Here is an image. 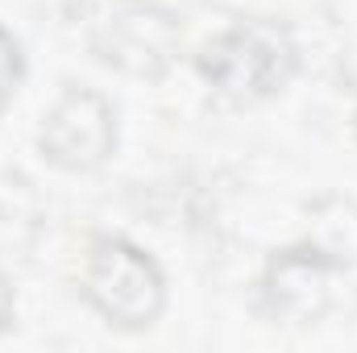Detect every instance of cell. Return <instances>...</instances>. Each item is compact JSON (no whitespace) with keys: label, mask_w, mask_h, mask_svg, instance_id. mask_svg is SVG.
<instances>
[{"label":"cell","mask_w":357,"mask_h":353,"mask_svg":"<svg viewBox=\"0 0 357 353\" xmlns=\"http://www.w3.org/2000/svg\"><path fill=\"white\" fill-rule=\"evenodd\" d=\"M17 80H21V46H17L13 33L0 29V104L13 96Z\"/></svg>","instance_id":"8992f818"},{"label":"cell","mask_w":357,"mask_h":353,"mask_svg":"<svg viewBox=\"0 0 357 353\" xmlns=\"http://www.w3.org/2000/svg\"><path fill=\"white\" fill-rule=\"evenodd\" d=\"M108 46H104V59L125 67V71H137V75H158L171 59V46H175V21L158 8H121L116 17H108Z\"/></svg>","instance_id":"277c9868"},{"label":"cell","mask_w":357,"mask_h":353,"mask_svg":"<svg viewBox=\"0 0 357 353\" xmlns=\"http://www.w3.org/2000/svg\"><path fill=\"white\" fill-rule=\"evenodd\" d=\"M199 71L229 100H266L295 71V42L274 21H241L199 54Z\"/></svg>","instance_id":"6da1fadb"},{"label":"cell","mask_w":357,"mask_h":353,"mask_svg":"<svg viewBox=\"0 0 357 353\" xmlns=\"http://www.w3.org/2000/svg\"><path fill=\"white\" fill-rule=\"evenodd\" d=\"M8 316H13V291H8V283L0 278V333L8 329Z\"/></svg>","instance_id":"52a82bcc"},{"label":"cell","mask_w":357,"mask_h":353,"mask_svg":"<svg viewBox=\"0 0 357 353\" xmlns=\"http://www.w3.org/2000/svg\"><path fill=\"white\" fill-rule=\"evenodd\" d=\"M116 146V125L108 100L88 88H71L42 129V154L63 171H91L100 167Z\"/></svg>","instance_id":"3957f363"},{"label":"cell","mask_w":357,"mask_h":353,"mask_svg":"<svg viewBox=\"0 0 357 353\" xmlns=\"http://www.w3.org/2000/svg\"><path fill=\"white\" fill-rule=\"evenodd\" d=\"M328 270L333 262L320 258V250H287L270 262L266 295L274 312H282L295 324H312L328 308Z\"/></svg>","instance_id":"5b68a950"},{"label":"cell","mask_w":357,"mask_h":353,"mask_svg":"<svg viewBox=\"0 0 357 353\" xmlns=\"http://www.w3.org/2000/svg\"><path fill=\"white\" fill-rule=\"evenodd\" d=\"M84 295L112 329L137 333L158 320L167 283H162L154 258H146L137 246H129L121 237H100L88 254Z\"/></svg>","instance_id":"7a4b0ae2"}]
</instances>
